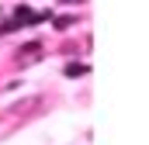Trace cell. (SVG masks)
Masks as SVG:
<instances>
[{"mask_svg":"<svg viewBox=\"0 0 149 145\" xmlns=\"http://www.w3.org/2000/svg\"><path fill=\"white\" fill-rule=\"evenodd\" d=\"M42 52H45V45H42L38 38H31V41H24V45L17 48V62H21V66H31V62L42 59Z\"/></svg>","mask_w":149,"mask_h":145,"instance_id":"obj_1","label":"cell"},{"mask_svg":"<svg viewBox=\"0 0 149 145\" xmlns=\"http://www.w3.org/2000/svg\"><path fill=\"white\" fill-rule=\"evenodd\" d=\"M87 72H90L87 62H70V66L63 69V76H70V79H73V76H87Z\"/></svg>","mask_w":149,"mask_h":145,"instance_id":"obj_2","label":"cell"},{"mask_svg":"<svg viewBox=\"0 0 149 145\" xmlns=\"http://www.w3.org/2000/svg\"><path fill=\"white\" fill-rule=\"evenodd\" d=\"M52 24L56 28H70V24H76V14H59V17H52Z\"/></svg>","mask_w":149,"mask_h":145,"instance_id":"obj_3","label":"cell"},{"mask_svg":"<svg viewBox=\"0 0 149 145\" xmlns=\"http://www.w3.org/2000/svg\"><path fill=\"white\" fill-rule=\"evenodd\" d=\"M35 104H38L35 97H31V100H17V104H14V110H17V114H21V110H28V107H35Z\"/></svg>","mask_w":149,"mask_h":145,"instance_id":"obj_4","label":"cell"},{"mask_svg":"<svg viewBox=\"0 0 149 145\" xmlns=\"http://www.w3.org/2000/svg\"><path fill=\"white\" fill-rule=\"evenodd\" d=\"M63 3H83V0H63Z\"/></svg>","mask_w":149,"mask_h":145,"instance_id":"obj_5","label":"cell"}]
</instances>
